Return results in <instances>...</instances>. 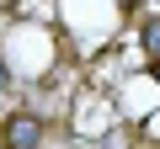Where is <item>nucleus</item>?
Segmentation results:
<instances>
[{"mask_svg":"<svg viewBox=\"0 0 160 149\" xmlns=\"http://www.w3.org/2000/svg\"><path fill=\"white\" fill-rule=\"evenodd\" d=\"M118 6H123V11H133V0H118Z\"/></svg>","mask_w":160,"mask_h":149,"instance_id":"obj_3","label":"nucleus"},{"mask_svg":"<svg viewBox=\"0 0 160 149\" xmlns=\"http://www.w3.org/2000/svg\"><path fill=\"white\" fill-rule=\"evenodd\" d=\"M144 48H149V59H160V16L144 22Z\"/></svg>","mask_w":160,"mask_h":149,"instance_id":"obj_2","label":"nucleus"},{"mask_svg":"<svg viewBox=\"0 0 160 149\" xmlns=\"http://www.w3.org/2000/svg\"><path fill=\"white\" fill-rule=\"evenodd\" d=\"M155 80H160V59H155Z\"/></svg>","mask_w":160,"mask_h":149,"instance_id":"obj_4","label":"nucleus"},{"mask_svg":"<svg viewBox=\"0 0 160 149\" xmlns=\"http://www.w3.org/2000/svg\"><path fill=\"white\" fill-rule=\"evenodd\" d=\"M43 138H48V123L38 112H11L0 123V144L6 149H43Z\"/></svg>","mask_w":160,"mask_h":149,"instance_id":"obj_1","label":"nucleus"}]
</instances>
